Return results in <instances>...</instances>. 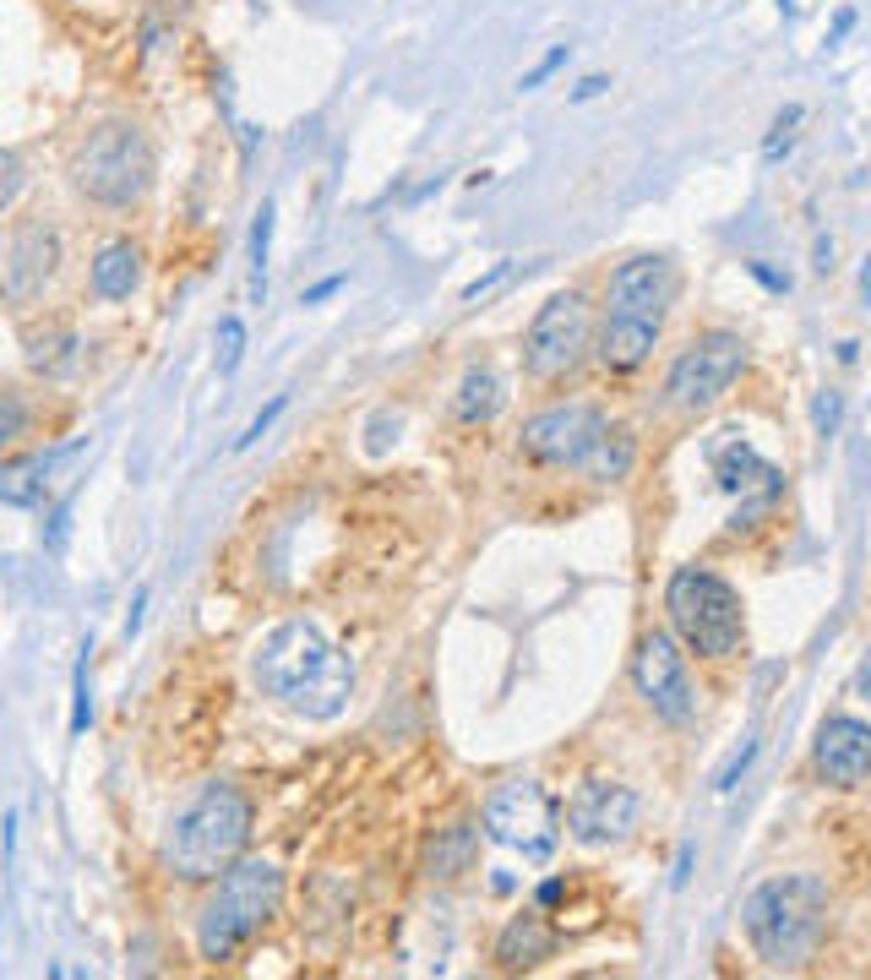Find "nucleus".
<instances>
[{
	"instance_id": "393cba45",
	"label": "nucleus",
	"mask_w": 871,
	"mask_h": 980,
	"mask_svg": "<svg viewBox=\"0 0 871 980\" xmlns=\"http://www.w3.org/2000/svg\"><path fill=\"white\" fill-rule=\"evenodd\" d=\"M272 229H278V202H262L251 218V240H246V261H251V306H268V257H272Z\"/></svg>"
},
{
	"instance_id": "a19ab883",
	"label": "nucleus",
	"mask_w": 871,
	"mask_h": 980,
	"mask_svg": "<svg viewBox=\"0 0 871 980\" xmlns=\"http://www.w3.org/2000/svg\"><path fill=\"white\" fill-rule=\"evenodd\" d=\"M600 93H610V76H604V71H589V76L572 87V104H589V99H600Z\"/></svg>"
},
{
	"instance_id": "f03ea898",
	"label": "nucleus",
	"mask_w": 871,
	"mask_h": 980,
	"mask_svg": "<svg viewBox=\"0 0 871 980\" xmlns=\"http://www.w3.org/2000/svg\"><path fill=\"white\" fill-rule=\"evenodd\" d=\"M251 834H257V806L251 795L235 780H207L164 823V839H158V866L169 883L180 888H207L218 883L246 849H251Z\"/></svg>"
},
{
	"instance_id": "37998d69",
	"label": "nucleus",
	"mask_w": 871,
	"mask_h": 980,
	"mask_svg": "<svg viewBox=\"0 0 871 980\" xmlns=\"http://www.w3.org/2000/svg\"><path fill=\"white\" fill-rule=\"evenodd\" d=\"M811 272H822V278L833 272V235H817V240H811Z\"/></svg>"
},
{
	"instance_id": "a211bd4d",
	"label": "nucleus",
	"mask_w": 871,
	"mask_h": 980,
	"mask_svg": "<svg viewBox=\"0 0 871 980\" xmlns=\"http://www.w3.org/2000/svg\"><path fill=\"white\" fill-rule=\"evenodd\" d=\"M142 272H147V261H142V246H136L132 235H115V240H104L93 261H87V295L98 300V306H121V300H132L136 289H142Z\"/></svg>"
},
{
	"instance_id": "5701e85b",
	"label": "nucleus",
	"mask_w": 871,
	"mask_h": 980,
	"mask_svg": "<svg viewBox=\"0 0 871 980\" xmlns=\"http://www.w3.org/2000/svg\"><path fill=\"white\" fill-rule=\"evenodd\" d=\"M501 409H507V382L490 365L464 371V382L453 392V420L458 425H490V420H501Z\"/></svg>"
},
{
	"instance_id": "09e8293b",
	"label": "nucleus",
	"mask_w": 871,
	"mask_h": 980,
	"mask_svg": "<svg viewBox=\"0 0 871 980\" xmlns=\"http://www.w3.org/2000/svg\"><path fill=\"white\" fill-rule=\"evenodd\" d=\"M861 300H867V311H871V257L861 261Z\"/></svg>"
},
{
	"instance_id": "49530a36",
	"label": "nucleus",
	"mask_w": 871,
	"mask_h": 980,
	"mask_svg": "<svg viewBox=\"0 0 871 980\" xmlns=\"http://www.w3.org/2000/svg\"><path fill=\"white\" fill-rule=\"evenodd\" d=\"M442 186H447V175H431V180H419V186L408 192V202H425V196H436Z\"/></svg>"
},
{
	"instance_id": "aec40b11",
	"label": "nucleus",
	"mask_w": 871,
	"mask_h": 980,
	"mask_svg": "<svg viewBox=\"0 0 871 980\" xmlns=\"http://www.w3.org/2000/svg\"><path fill=\"white\" fill-rule=\"evenodd\" d=\"M474 860H479V817H453V823L431 828L419 845V871L431 883L464 877V871H474Z\"/></svg>"
},
{
	"instance_id": "7ed1b4c3",
	"label": "nucleus",
	"mask_w": 871,
	"mask_h": 980,
	"mask_svg": "<svg viewBox=\"0 0 871 980\" xmlns=\"http://www.w3.org/2000/svg\"><path fill=\"white\" fill-rule=\"evenodd\" d=\"M283 894H289V877L268 855H240L218 883H207V899L197 910L201 964H235L272 926V915L283 910Z\"/></svg>"
},
{
	"instance_id": "ea45409f",
	"label": "nucleus",
	"mask_w": 871,
	"mask_h": 980,
	"mask_svg": "<svg viewBox=\"0 0 871 980\" xmlns=\"http://www.w3.org/2000/svg\"><path fill=\"white\" fill-rule=\"evenodd\" d=\"M692 860H697V845H692V839H681V849H675L671 888H686V883H692Z\"/></svg>"
},
{
	"instance_id": "dca6fc26",
	"label": "nucleus",
	"mask_w": 871,
	"mask_h": 980,
	"mask_svg": "<svg viewBox=\"0 0 871 980\" xmlns=\"http://www.w3.org/2000/svg\"><path fill=\"white\" fill-rule=\"evenodd\" d=\"M811 768L839 790L871 780V724L856 714H828L811 741Z\"/></svg>"
},
{
	"instance_id": "f8f14e48",
	"label": "nucleus",
	"mask_w": 871,
	"mask_h": 980,
	"mask_svg": "<svg viewBox=\"0 0 871 980\" xmlns=\"http://www.w3.org/2000/svg\"><path fill=\"white\" fill-rule=\"evenodd\" d=\"M604 425L610 420L594 403H556V409H539L535 420H523L518 447L539 468H578L589 457V447L604 436Z\"/></svg>"
},
{
	"instance_id": "a878e982",
	"label": "nucleus",
	"mask_w": 871,
	"mask_h": 980,
	"mask_svg": "<svg viewBox=\"0 0 871 980\" xmlns=\"http://www.w3.org/2000/svg\"><path fill=\"white\" fill-rule=\"evenodd\" d=\"M93 724V643H82L76 664H71V735H87Z\"/></svg>"
},
{
	"instance_id": "1a4fd4ad",
	"label": "nucleus",
	"mask_w": 871,
	"mask_h": 980,
	"mask_svg": "<svg viewBox=\"0 0 871 980\" xmlns=\"http://www.w3.org/2000/svg\"><path fill=\"white\" fill-rule=\"evenodd\" d=\"M740 371H746V343L736 332H703L675 354L671 376H665V403L681 414H703L736 388Z\"/></svg>"
},
{
	"instance_id": "f3484780",
	"label": "nucleus",
	"mask_w": 871,
	"mask_h": 980,
	"mask_svg": "<svg viewBox=\"0 0 871 980\" xmlns=\"http://www.w3.org/2000/svg\"><path fill=\"white\" fill-rule=\"evenodd\" d=\"M714 479H719V491L725 496H740V518H751V513H763V507H774L779 496H785V468L779 463H768V457L757 453L751 442H730V447H719L714 453Z\"/></svg>"
},
{
	"instance_id": "f257e3e1",
	"label": "nucleus",
	"mask_w": 871,
	"mask_h": 980,
	"mask_svg": "<svg viewBox=\"0 0 871 980\" xmlns=\"http://www.w3.org/2000/svg\"><path fill=\"white\" fill-rule=\"evenodd\" d=\"M251 681L283 714L328 724L354 698V659L338 649L311 616H289V621H278L268 638L257 643Z\"/></svg>"
},
{
	"instance_id": "c756f323",
	"label": "nucleus",
	"mask_w": 871,
	"mask_h": 980,
	"mask_svg": "<svg viewBox=\"0 0 871 980\" xmlns=\"http://www.w3.org/2000/svg\"><path fill=\"white\" fill-rule=\"evenodd\" d=\"M839 425H844V392L822 388L817 398H811V436L828 442V436H839Z\"/></svg>"
},
{
	"instance_id": "4468645a",
	"label": "nucleus",
	"mask_w": 871,
	"mask_h": 980,
	"mask_svg": "<svg viewBox=\"0 0 871 980\" xmlns=\"http://www.w3.org/2000/svg\"><path fill=\"white\" fill-rule=\"evenodd\" d=\"M567 834L589 849L626 845L637 828V790L621 780H583L567 795Z\"/></svg>"
},
{
	"instance_id": "c9c22d12",
	"label": "nucleus",
	"mask_w": 871,
	"mask_h": 980,
	"mask_svg": "<svg viewBox=\"0 0 871 980\" xmlns=\"http://www.w3.org/2000/svg\"><path fill=\"white\" fill-rule=\"evenodd\" d=\"M387 425H398V414H393V409H382V414L371 420V442H365V453H371V457H382V453H387V442H398V431L387 436Z\"/></svg>"
},
{
	"instance_id": "b1692460",
	"label": "nucleus",
	"mask_w": 871,
	"mask_h": 980,
	"mask_svg": "<svg viewBox=\"0 0 871 980\" xmlns=\"http://www.w3.org/2000/svg\"><path fill=\"white\" fill-rule=\"evenodd\" d=\"M632 463H637V436H632L626 425H604V436L589 447V457L578 463V474L594 479V485H615V479L632 474Z\"/></svg>"
},
{
	"instance_id": "8fccbe9b",
	"label": "nucleus",
	"mask_w": 871,
	"mask_h": 980,
	"mask_svg": "<svg viewBox=\"0 0 871 980\" xmlns=\"http://www.w3.org/2000/svg\"><path fill=\"white\" fill-rule=\"evenodd\" d=\"M779 6V17H796V0H774Z\"/></svg>"
},
{
	"instance_id": "ddd939ff",
	"label": "nucleus",
	"mask_w": 871,
	"mask_h": 980,
	"mask_svg": "<svg viewBox=\"0 0 871 980\" xmlns=\"http://www.w3.org/2000/svg\"><path fill=\"white\" fill-rule=\"evenodd\" d=\"M675 295H681V272H675L671 257H660V251L626 257L604 283V317H632V322L665 327Z\"/></svg>"
},
{
	"instance_id": "2f4dec72",
	"label": "nucleus",
	"mask_w": 871,
	"mask_h": 980,
	"mask_svg": "<svg viewBox=\"0 0 871 980\" xmlns=\"http://www.w3.org/2000/svg\"><path fill=\"white\" fill-rule=\"evenodd\" d=\"M283 414H289V392H272L268 409H257V414H251V425H246V431L235 436V453H251V447H257V442L268 436V431L278 425V420H283Z\"/></svg>"
},
{
	"instance_id": "6e6552de",
	"label": "nucleus",
	"mask_w": 871,
	"mask_h": 980,
	"mask_svg": "<svg viewBox=\"0 0 871 980\" xmlns=\"http://www.w3.org/2000/svg\"><path fill=\"white\" fill-rule=\"evenodd\" d=\"M479 828L496 845L523 849L529 860H550V849L561 839V812L539 780H501L479 806Z\"/></svg>"
},
{
	"instance_id": "79ce46f5",
	"label": "nucleus",
	"mask_w": 871,
	"mask_h": 980,
	"mask_svg": "<svg viewBox=\"0 0 871 980\" xmlns=\"http://www.w3.org/2000/svg\"><path fill=\"white\" fill-rule=\"evenodd\" d=\"M142 616H147V588H136L132 610H126V621H121V638H126V643H132L136 632H142Z\"/></svg>"
},
{
	"instance_id": "412c9836",
	"label": "nucleus",
	"mask_w": 871,
	"mask_h": 980,
	"mask_svg": "<svg viewBox=\"0 0 871 980\" xmlns=\"http://www.w3.org/2000/svg\"><path fill=\"white\" fill-rule=\"evenodd\" d=\"M545 959H556V926L539 910H518L496 937V970L523 976V970H539Z\"/></svg>"
},
{
	"instance_id": "c03bdc74",
	"label": "nucleus",
	"mask_w": 871,
	"mask_h": 980,
	"mask_svg": "<svg viewBox=\"0 0 871 980\" xmlns=\"http://www.w3.org/2000/svg\"><path fill=\"white\" fill-rule=\"evenodd\" d=\"M561 899H567V883H561V877H545L539 894H535V905L539 910H550V905H561Z\"/></svg>"
},
{
	"instance_id": "20e7f679",
	"label": "nucleus",
	"mask_w": 871,
	"mask_h": 980,
	"mask_svg": "<svg viewBox=\"0 0 871 980\" xmlns=\"http://www.w3.org/2000/svg\"><path fill=\"white\" fill-rule=\"evenodd\" d=\"M740 926L751 953L768 970H801L828 931V883L822 877H768L746 894Z\"/></svg>"
},
{
	"instance_id": "c85d7f7f",
	"label": "nucleus",
	"mask_w": 871,
	"mask_h": 980,
	"mask_svg": "<svg viewBox=\"0 0 871 980\" xmlns=\"http://www.w3.org/2000/svg\"><path fill=\"white\" fill-rule=\"evenodd\" d=\"M240 360H246V322L229 311V317H218V376H235Z\"/></svg>"
},
{
	"instance_id": "0eeeda50",
	"label": "nucleus",
	"mask_w": 871,
	"mask_h": 980,
	"mask_svg": "<svg viewBox=\"0 0 871 980\" xmlns=\"http://www.w3.org/2000/svg\"><path fill=\"white\" fill-rule=\"evenodd\" d=\"M594 354V311L578 289L550 295L523 332V376L529 382H567Z\"/></svg>"
},
{
	"instance_id": "cd10ccee",
	"label": "nucleus",
	"mask_w": 871,
	"mask_h": 980,
	"mask_svg": "<svg viewBox=\"0 0 871 980\" xmlns=\"http://www.w3.org/2000/svg\"><path fill=\"white\" fill-rule=\"evenodd\" d=\"M806 121V104H785L779 115H774V126L763 136V164H779L790 147H796V126Z\"/></svg>"
},
{
	"instance_id": "6ab92c4d",
	"label": "nucleus",
	"mask_w": 871,
	"mask_h": 980,
	"mask_svg": "<svg viewBox=\"0 0 871 980\" xmlns=\"http://www.w3.org/2000/svg\"><path fill=\"white\" fill-rule=\"evenodd\" d=\"M654 349H660V327L654 322L604 317V322L594 327V360H600V371H610V376L643 371V365L654 360Z\"/></svg>"
},
{
	"instance_id": "72a5a7b5",
	"label": "nucleus",
	"mask_w": 871,
	"mask_h": 980,
	"mask_svg": "<svg viewBox=\"0 0 871 980\" xmlns=\"http://www.w3.org/2000/svg\"><path fill=\"white\" fill-rule=\"evenodd\" d=\"M567 61H572V44H550V50H545V55H539V61L518 76V93H535V87H545V82H550V76H556Z\"/></svg>"
},
{
	"instance_id": "39448f33",
	"label": "nucleus",
	"mask_w": 871,
	"mask_h": 980,
	"mask_svg": "<svg viewBox=\"0 0 871 980\" xmlns=\"http://www.w3.org/2000/svg\"><path fill=\"white\" fill-rule=\"evenodd\" d=\"M71 192L93 207H110V213H126L142 196L153 192L158 180V153H153V136L136 126V121H104L93 126L66 164Z\"/></svg>"
},
{
	"instance_id": "a18cd8bd",
	"label": "nucleus",
	"mask_w": 871,
	"mask_h": 980,
	"mask_svg": "<svg viewBox=\"0 0 871 980\" xmlns=\"http://www.w3.org/2000/svg\"><path fill=\"white\" fill-rule=\"evenodd\" d=\"M856 698H867V703H871V653L856 664Z\"/></svg>"
},
{
	"instance_id": "473e14b6",
	"label": "nucleus",
	"mask_w": 871,
	"mask_h": 980,
	"mask_svg": "<svg viewBox=\"0 0 871 980\" xmlns=\"http://www.w3.org/2000/svg\"><path fill=\"white\" fill-rule=\"evenodd\" d=\"M757 752H763V741H757V735H746L736 752H730V763H725V768L714 774V790H719V795H730V790H736V784L746 780V768L757 763Z\"/></svg>"
},
{
	"instance_id": "f704fd0d",
	"label": "nucleus",
	"mask_w": 871,
	"mask_h": 980,
	"mask_svg": "<svg viewBox=\"0 0 871 980\" xmlns=\"http://www.w3.org/2000/svg\"><path fill=\"white\" fill-rule=\"evenodd\" d=\"M512 267H518V261H512V257L490 261V267H485V272H479L474 283H464V306H474V300H485V295H490V289H496V283H501L507 272H512Z\"/></svg>"
},
{
	"instance_id": "423d86ee",
	"label": "nucleus",
	"mask_w": 871,
	"mask_h": 980,
	"mask_svg": "<svg viewBox=\"0 0 871 980\" xmlns=\"http://www.w3.org/2000/svg\"><path fill=\"white\" fill-rule=\"evenodd\" d=\"M665 610H671V632L681 638V649H692L697 659H730L740 649L746 610H740V594L719 572L675 567L665 584Z\"/></svg>"
},
{
	"instance_id": "2eb2a0df",
	"label": "nucleus",
	"mask_w": 871,
	"mask_h": 980,
	"mask_svg": "<svg viewBox=\"0 0 871 980\" xmlns=\"http://www.w3.org/2000/svg\"><path fill=\"white\" fill-rule=\"evenodd\" d=\"M82 453H87V436H66L55 447H33V453L6 457L0 463V502L17 507V513H39L50 502V491H55V474Z\"/></svg>"
},
{
	"instance_id": "bb28decb",
	"label": "nucleus",
	"mask_w": 871,
	"mask_h": 980,
	"mask_svg": "<svg viewBox=\"0 0 871 980\" xmlns=\"http://www.w3.org/2000/svg\"><path fill=\"white\" fill-rule=\"evenodd\" d=\"M33 436V403L17 388H0V453L22 447Z\"/></svg>"
},
{
	"instance_id": "9b49d317",
	"label": "nucleus",
	"mask_w": 871,
	"mask_h": 980,
	"mask_svg": "<svg viewBox=\"0 0 871 980\" xmlns=\"http://www.w3.org/2000/svg\"><path fill=\"white\" fill-rule=\"evenodd\" d=\"M632 687L665 724H686L697 714V687H692V670H686L675 632H643V643L632 653Z\"/></svg>"
},
{
	"instance_id": "e433bc0d",
	"label": "nucleus",
	"mask_w": 871,
	"mask_h": 980,
	"mask_svg": "<svg viewBox=\"0 0 871 980\" xmlns=\"http://www.w3.org/2000/svg\"><path fill=\"white\" fill-rule=\"evenodd\" d=\"M856 22H861V11H856V6H839V11H833V22H828V39H822V44H828V50H833V44H844V39L856 33Z\"/></svg>"
},
{
	"instance_id": "58836bf2",
	"label": "nucleus",
	"mask_w": 871,
	"mask_h": 980,
	"mask_svg": "<svg viewBox=\"0 0 871 980\" xmlns=\"http://www.w3.org/2000/svg\"><path fill=\"white\" fill-rule=\"evenodd\" d=\"M349 283V272H333V278H322V283H311L305 295H300V306H322V300H333L338 289Z\"/></svg>"
},
{
	"instance_id": "4c0bfd02",
	"label": "nucleus",
	"mask_w": 871,
	"mask_h": 980,
	"mask_svg": "<svg viewBox=\"0 0 871 980\" xmlns=\"http://www.w3.org/2000/svg\"><path fill=\"white\" fill-rule=\"evenodd\" d=\"M746 272H751V278H757L768 295H790V278H785L779 267H768V261H746Z\"/></svg>"
},
{
	"instance_id": "de8ad7c7",
	"label": "nucleus",
	"mask_w": 871,
	"mask_h": 980,
	"mask_svg": "<svg viewBox=\"0 0 871 980\" xmlns=\"http://www.w3.org/2000/svg\"><path fill=\"white\" fill-rule=\"evenodd\" d=\"M856 354H861V343H856V338H844V343H839V365H856Z\"/></svg>"
},
{
	"instance_id": "9d476101",
	"label": "nucleus",
	"mask_w": 871,
	"mask_h": 980,
	"mask_svg": "<svg viewBox=\"0 0 871 980\" xmlns=\"http://www.w3.org/2000/svg\"><path fill=\"white\" fill-rule=\"evenodd\" d=\"M61 261H66V240L55 229V218H22L6 240V257H0V306L11 311H33L50 283L61 278Z\"/></svg>"
},
{
	"instance_id": "7c9ffc66",
	"label": "nucleus",
	"mask_w": 871,
	"mask_h": 980,
	"mask_svg": "<svg viewBox=\"0 0 871 980\" xmlns=\"http://www.w3.org/2000/svg\"><path fill=\"white\" fill-rule=\"evenodd\" d=\"M22 192H28V158L17 147H0V218L17 207Z\"/></svg>"
},
{
	"instance_id": "4be33fe9",
	"label": "nucleus",
	"mask_w": 871,
	"mask_h": 980,
	"mask_svg": "<svg viewBox=\"0 0 871 980\" xmlns=\"http://www.w3.org/2000/svg\"><path fill=\"white\" fill-rule=\"evenodd\" d=\"M22 360H28L33 376L61 382V376L76 371V360H82V338H76V327H66V322L44 327V332H28V338H22Z\"/></svg>"
}]
</instances>
